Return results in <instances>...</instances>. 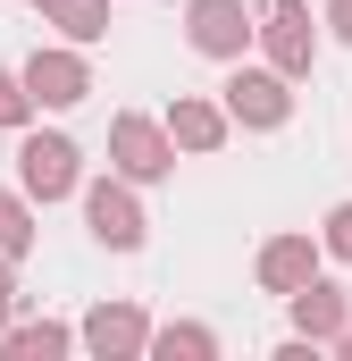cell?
<instances>
[{
  "label": "cell",
  "instance_id": "2e32d148",
  "mask_svg": "<svg viewBox=\"0 0 352 361\" xmlns=\"http://www.w3.org/2000/svg\"><path fill=\"white\" fill-rule=\"evenodd\" d=\"M336 252H352V210H336Z\"/></svg>",
  "mask_w": 352,
  "mask_h": 361
},
{
  "label": "cell",
  "instance_id": "277c9868",
  "mask_svg": "<svg viewBox=\"0 0 352 361\" xmlns=\"http://www.w3.org/2000/svg\"><path fill=\"white\" fill-rule=\"evenodd\" d=\"M268 42H277V59H285V68H302V59H310V34H302V8H294V0H277V8H268Z\"/></svg>",
  "mask_w": 352,
  "mask_h": 361
},
{
  "label": "cell",
  "instance_id": "7a4b0ae2",
  "mask_svg": "<svg viewBox=\"0 0 352 361\" xmlns=\"http://www.w3.org/2000/svg\"><path fill=\"white\" fill-rule=\"evenodd\" d=\"M92 235H101V244H118V252H126V244H143V219H134V202L101 185V193H92Z\"/></svg>",
  "mask_w": 352,
  "mask_h": 361
},
{
  "label": "cell",
  "instance_id": "5b68a950",
  "mask_svg": "<svg viewBox=\"0 0 352 361\" xmlns=\"http://www.w3.org/2000/svg\"><path fill=\"white\" fill-rule=\"evenodd\" d=\"M235 109H244V118H260V126H277V118H285V92L268 85V76H235Z\"/></svg>",
  "mask_w": 352,
  "mask_h": 361
},
{
  "label": "cell",
  "instance_id": "52a82bcc",
  "mask_svg": "<svg viewBox=\"0 0 352 361\" xmlns=\"http://www.w3.org/2000/svg\"><path fill=\"white\" fill-rule=\"evenodd\" d=\"M118 152H126V169L134 177H160L168 160H160V143H151V126H118Z\"/></svg>",
  "mask_w": 352,
  "mask_h": 361
},
{
  "label": "cell",
  "instance_id": "9c48e42d",
  "mask_svg": "<svg viewBox=\"0 0 352 361\" xmlns=\"http://www.w3.org/2000/svg\"><path fill=\"white\" fill-rule=\"evenodd\" d=\"M302 269H310V252H302V244H277V252H268V286H294Z\"/></svg>",
  "mask_w": 352,
  "mask_h": 361
},
{
  "label": "cell",
  "instance_id": "3957f363",
  "mask_svg": "<svg viewBox=\"0 0 352 361\" xmlns=\"http://www.w3.org/2000/svg\"><path fill=\"white\" fill-rule=\"evenodd\" d=\"M193 42H201V51H235V42H244L235 0H193Z\"/></svg>",
  "mask_w": 352,
  "mask_h": 361
},
{
  "label": "cell",
  "instance_id": "ba28073f",
  "mask_svg": "<svg viewBox=\"0 0 352 361\" xmlns=\"http://www.w3.org/2000/svg\"><path fill=\"white\" fill-rule=\"evenodd\" d=\"M336 319H344V302H336L327 286H310V294H302V328H336Z\"/></svg>",
  "mask_w": 352,
  "mask_h": 361
},
{
  "label": "cell",
  "instance_id": "9a60e30c",
  "mask_svg": "<svg viewBox=\"0 0 352 361\" xmlns=\"http://www.w3.org/2000/svg\"><path fill=\"white\" fill-rule=\"evenodd\" d=\"M0 118H25V92L8 85V76H0Z\"/></svg>",
  "mask_w": 352,
  "mask_h": 361
},
{
  "label": "cell",
  "instance_id": "ac0fdd59",
  "mask_svg": "<svg viewBox=\"0 0 352 361\" xmlns=\"http://www.w3.org/2000/svg\"><path fill=\"white\" fill-rule=\"evenodd\" d=\"M0 311H8V286H0Z\"/></svg>",
  "mask_w": 352,
  "mask_h": 361
},
{
  "label": "cell",
  "instance_id": "5bb4252c",
  "mask_svg": "<svg viewBox=\"0 0 352 361\" xmlns=\"http://www.w3.org/2000/svg\"><path fill=\"white\" fill-rule=\"evenodd\" d=\"M0 244H8V252H17V244H25V219H17V210H8V202H0Z\"/></svg>",
  "mask_w": 352,
  "mask_h": 361
},
{
  "label": "cell",
  "instance_id": "30bf717a",
  "mask_svg": "<svg viewBox=\"0 0 352 361\" xmlns=\"http://www.w3.org/2000/svg\"><path fill=\"white\" fill-rule=\"evenodd\" d=\"M59 25L68 34H101V0H59Z\"/></svg>",
  "mask_w": 352,
  "mask_h": 361
},
{
  "label": "cell",
  "instance_id": "8992f818",
  "mask_svg": "<svg viewBox=\"0 0 352 361\" xmlns=\"http://www.w3.org/2000/svg\"><path fill=\"white\" fill-rule=\"evenodd\" d=\"M34 92H42V101H76V92H84L76 59H34Z\"/></svg>",
  "mask_w": 352,
  "mask_h": 361
},
{
  "label": "cell",
  "instance_id": "8fae6325",
  "mask_svg": "<svg viewBox=\"0 0 352 361\" xmlns=\"http://www.w3.org/2000/svg\"><path fill=\"white\" fill-rule=\"evenodd\" d=\"M176 135H184V143H210L218 118H210V109H176Z\"/></svg>",
  "mask_w": 352,
  "mask_h": 361
},
{
  "label": "cell",
  "instance_id": "4fadbf2b",
  "mask_svg": "<svg viewBox=\"0 0 352 361\" xmlns=\"http://www.w3.org/2000/svg\"><path fill=\"white\" fill-rule=\"evenodd\" d=\"M8 345H17V353H59V336H51V328H17Z\"/></svg>",
  "mask_w": 352,
  "mask_h": 361
},
{
  "label": "cell",
  "instance_id": "7c38bea8",
  "mask_svg": "<svg viewBox=\"0 0 352 361\" xmlns=\"http://www.w3.org/2000/svg\"><path fill=\"white\" fill-rule=\"evenodd\" d=\"M92 345L109 353V345H134V319H92Z\"/></svg>",
  "mask_w": 352,
  "mask_h": 361
},
{
  "label": "cell",
  "instance_id": "6da1fadb",
  "mask_svg": "<svg viewBox=\"0 0 352 361\" xmlns=\"http://www.w3.org/2000/svg\"><path fill=\"white\" fill-rule=\"evenodd\" d=\"M68 177H76V152H68L59 135H34V143H25V185H34V193H68Z\"/></svg>",
  "mask_w": 352,
  "mask_h": 361
},
{
  "label": "cell",
  "instance_id": "e0dca14e",
  "mask_svg": "<svg viewBox=\"0 0 352 361\" xmlns=\"http://www.w3.org/2000/svg\"><path fill=\"white\" fill-rule=\"evenodd\" d=\"M336 25H344V34H352V0H336Z\"/></svg>",
  "mask_w": 352,
  "mask_h": 361
}]
</instances>
